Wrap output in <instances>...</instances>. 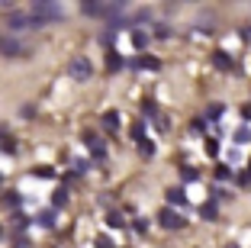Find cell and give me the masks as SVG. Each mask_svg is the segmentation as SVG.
Returning a JSON list of instances; mask_svg holds the SVG:
<instances>
[{"mask_svg": "<svg viewBox=\"0 0 251 248\" xmlns=\"http://www.w3.org/2000/svg\"><path fill=\"white\" fill-rule=\"evenodd\" d=\"M90 155H94V161H103L106 158V145L100 139H94V142H90Z\"/></svg>", "mask_w": 251, "mask_h": 248, "instance_id": "obj_18", "label": "cell"}, {"mask_svg": "<svg viewBox=\"0 0 251 248\" xmlns=\"http://www.w3.org/2000/svg\"><path fill=\"white\" fill-rule=\"evenodd\" d=\"M129 68H132V71H158V68H161V61L155 58V55H135L132 61H129Z\"/></svg>", "mask_w": 251, "mask_h": 248, "instance_id": "obj_3", "label": "cell"}, {"mask_svg": "<svg viewBox=\"0 0 251 248\" xmlns=\"http://www.w3.org/2000/svg\"><path fill=\"white\" fill-rule=\"evenodd\" d=\"M0 235H3V229H0Z\"/></svg>", "mask_w": 251, "mask_h": 248, "instance_id": "obj_43", "label": "cell"}, {"mask_svg": "<svg viewBox=\"0 0 251 248\" xmlns=\"http://www.w3.org/2000/svg\"><path fill=\"white\" fill-rule=\"evenodd\" d=\"M39 226H42V229H52L55 226V210H42V213H39Z\"/></svg>", "mask_w": 251, "mask_h": 248, "instance_id": "obj_19", "label": "cell"}, {"mask_svg": "<svg viewBox=\"0 0 251 248\" xmlns=\"http://www.w3.org/2000/svg\"><path fill=\"white\" fill-rule=\"evenodd\" d=\"M100 126H103V129H110V132H116L119 129V110H106L103 116H100Z\"/></svg>", "mask_w": 251, "mask_h": 248, "instance_id": "obj_11", "label": "cell"}, {"mask_svg": "<svg viewBox=\"0 0 251 248\" xmlns=\"http://www.w3.org/2000/svg\"><path fill=\"white\" fill-rule=\"evenodd\" d=\"M90 171V161L87 158H74V174H87Z\"/></svg>", "mask_w": 251, "mask_h": 248, "instance_id": "obj_25", "label": "cell"}, {"mask_svg": "<svg viewBox=\"0 0 251 248\" xmlns=\"http://www.w3.org/2000/svg\"><path fill=\"white\" fill-rule=\"evenodd\" d=\"M13 229H26V216H13Z\"/></svg>", "mask_w": 251, "mask_h": 248, "instance_id": "obj_39", "label": "cell"}, {"mask_svg": "<svg viewBox=\"0 0 251 248\" xmlns=\"http://www.w3.org/2000/svg\"><path fill=\"white\" fill-rule=\"evenodd\" d=\"M103 61H106V71H110V74H113V71H123V68L129 65V61H126L116 49H110V52H106V58H103Z\"/></svg>", "mask_w": 251, "mask_h": 248, "instance_id": "obj_7", "label": "cell"}, {"mask_svg": "<svg viewBox=\"0 0 251 248\" xmlns=\"http://www.w3.org/2000/svg\"><path fill=\"white\" fill-rule=\"evenodd\" d=\"M232 139H235L238 145H248L251 142V126H238V129L232 132Z\"/></svg>", "mask_w": 251, "mask_h": 248, "instance_id": "obj_14", "label": "cell"}, {"mask_svg": "<svg viewBox=\"0 0 251 248\" xmlns=\"http://www.w3.org/2000/svg\"><path fill=\"white\" fill-rule=\"evenodd\" d=\"M180 181H184V184H197L200 181V171L197 168H180Z\"/></svg>", "mask_w": 251, "mask_h": 248, "instance_id": "obj_21", "label": "cell"}, {"mask_svg": "<svg viewBox=\"0 0 251 248\" xmlns=\"http://www.w3.org/2000/svg\"><path fill=\"white\" fill-rule=\"evenodd\" d=\"M222 113H226V107H222V103H209V110H206V119H219Z\"/></svg>", "mask_w": 251, "mask_h": 248, "instance_id": "obj_22", "label": "cell"}, {"mask_svg": "<svg viewBox=\"0 0 251 248\" xmlns=\"http://www.w3.org/2000/svg\"><path fill=\"white\" fill-rule=\"evenodd\" d=\"M135 232H148V219H135Z\"/></svg>", "mask_w": 251, "mask_h": 248, "instance_id": "obj_37", "label": "cell"}, {"mask_svg": "<svg viewBox=\"0 0 251 248\" xmlns=\"http://www.w3.org/2000/svg\"><path fill=\"white\" fill-rule=\"evenodd\" d=\"M206 155H209V158L219 155V142H216V139H206Z\"/></svg>", "mask_w": 251, "mask_h": 248, "instance_id": "obj_32", "label": "cell"}, {"mask_svg": "<svg viewBox=\"0 0 251 248\" xmlns=\"http://www.w3.org/2000/svg\"><path fill=\"white\" fill-rule=\"evenodd\" d=\"M200 216H203V219H216V216H219V206H216V200H206V203L200 206Z\"/></svg>", "mask_w": 251, "mask_h": 248, "instance_id": "obj_16", "label": "cell"}, {"mask_svg": "<svg viewBox=\"0 0 251 248\" xmlns=\"http://www.w3.org/2000/svg\"><path fill=\"white\" fill-rule=\"evenodd\" d=\"M142 110H145V113H148L151 119H158V116H161V113H158V107H155V100H145V103H142Z\"/></svg>", "mask_w": 251, "mask_h": 248, "instance_id": "obj_29", "label": "cell"}, {"mask_svg": "<svg viewBox=\"0 0 251 248\" xmlns=\"http://www.w3.org/2000/svg\"><path fill=\"white\" fill-rule=\"evenodd\" d=\"M100 42H103V45H106V52H110V49H113V45H116V29H106V32H103V36H100Z\"/></svg>", "mask_w": 251, "mask_h": 248, "instance_id": "obj_24", "label": "cell"}, {"mask_svg": "<svg viewBox=\"0 0 251 248\" xmlns=\"http://www.w3.org/2000/svg\"><path fill=\"white\" fill-rule=\"evenodd\" d=\"M81 13L90 16V20H100V16H106V3H97V0H84L81 3Z\"/></svg>", "mask_w": 251, "mask_h": 248, "instance_id": "obj_6", "label": "cell"}, {"mask_svg": "<svg viewBox=\"0 0 251 248\" xmlns=\"http://www.w3.org/2000/svg\"><path fill=\"white\" fill-rule=\"evenodd\" d=\"M168 203H171V206H184V203H187L184 187H171V190H168Z\"/></svg>", "mask_w": 251, "mask_h": 248, "instance_id": "obj_13", "label": "cell"}, {"mask_svg": "<svg viewBox=\"0 0 251 248\" xmlns=\"http://www.w3.org/2000/svg\"><path fill=\"white\" fill-rule=\"evenodd\" d=\"M148 42H151V39H148V32H145V29H132V49L139 52V55H145Z\"/></svg>", "mask_w": 251, "mask_h": 248, "instance_id": "obj_10", "label": "cell"}, {"mask_svg": "<svg viewBox=\"0 0 251 248\" xmlns=\"http://www.w3.org/2000/svg\"><path fill=\"white\" fill-rule=\"evenodd\" d=\"M213 65L219 68V71H232V68H235V61H232V55H229V52L216 49V52H213Z\"/></svg>", "mask_w": 251, "mask_h": 248, "instance_id": "obj_8", "label": "cell"}, {"mask_svg": "<svg viewBox=\"0 0 251 248\" xmlns=\"http://www.w3.org/2000/svg\"><path fill=\"white\" fill-rule=\"evenodd\" d=\"M0 152H3V155H13L16 152V142L10 139V136H3V139H0Z\"/></svg>", "mask_w": 251, "mask_h": 248, "instance_id": "obj_23", "label": "cell"}, {"mask_svg": "<svg viewBox=\"0 0 251 248\" xmlns=\"http://www.w3.org/2000/svg\"><path fill=\"white\" fill-rule=\"evenodd\" d=\"M155 129H158V132H168V129H171V123H168V116H164V113L155 119Z\"/></svg>", "mask_w": 251, "mask_h": 248, "instance_id": "obj_34", "label": "cell"}, {"mask_svg": "<svg viewBox=\"0 0 251 248\" xmlns=\"http://www.w3.org/2000/svg\"><path fill=\"white\" fill-rule=\"evenodd\" d=\"M158 222H161L164 229H180L187 222L184 216H180L177 210H174V206H161V210H158Z\"/></svg>", "mask_w": 251, "mask_h": 248, "instance_id": "obj_2", "label": "cell"}, {"mask_svg": "<svg viewBox=\"0 0 251 248\" xmlns=\"http://www.w3.org/2000/svg\"><path fill=\"white\" fill-rule=\"evenodd\" d=\"M229 177H232L229 165H216V181H229Z\"/></svg>", "mask_w": 251, "mask_h": 248, "instance_id": "obj_26", "label": "cell"}, {"mask_svg": "<svg viewBox=\"0 0 251 248\" xmlns=\"http://www.w3.org/2000/svg\"><path fill=\"white\" fill-rule=\"evenodd\" d=\"M68 71H71V78H74V81H87L90 74H94V68H90V61H87V58H74L71 65H68Z\"/></svg>", "mask_w": 251, "mask_h": 248, "instance_id": "obj_4", "label": "cell"}, {"mask_svg": "<svg viewBox=\"0 0 251 248\" xmlns=\"http://www.w3.org/2000/svg\"><path fill=\"white\" fill-rule=\"evenodd\" d=\"M132 23H139V26L142 23H151V13H148V10H139V13L132 16Z\"/></svg>", "mask_w": 251, "mask_h": 248, "instance_id": "obj_33", "label": "cell"}, {"mask_svg": "<svg viewBox=\"0 0 251 248\" xmlns=\"http://www.w3.org/2000/svg\"><path fill=\"white\" fill-rule=\"evenodd\" d=\"M190 129H193V132H206V116H197V119L190 123Z\"/></svg>", "mask_w": 251, "mask_h": 248, "instance_id": "obj_31", "label": "cell"}, {"mask_svg": "<svg viewBox=\"0 0 251 248\" xmlns=\"http://www.w3.org/2000/svg\"><path fill=\"white\" fill-rule=\"evenodd\" d=\"M7 26H10L13 32L26 29V26H29V13H20V10H10V13H7Z\"/></svg>", "mask_w": 251, "mask_h": 248, "instance_id": "obj_5", "label": "cell"}, {"mask_svg": "<svg viewBox=\"0 0 251 248\" xmlns=\"http://www.w3.org/2000/svg\"><path fill=\"white\" fill-rule=\"evenodd\" d=\"M226 248H238V245H226Z\"/></svg>", "mask_w": 251, "mask_h": 248, "instance_id": "obj_42", "label": "cell"}, {"mask_svg": "<svg viewBox=\"0 0 251 248\" xmlns=\"http://www.w3.org/2000/svg\"><path fill=\"white\" fill-rule=\"evenodd\" d=\"M94 248H116V245H113L110 235H97V239H94Z\"/></svg>", "mask_w": 251, "mask_h": 248, "instance_id": "obj_28", "label": "cell"}, {"mask_svg": "<svg viewBox=\"0 0 251 248\" xmlns=\"http://www.w3.org/2000/svg\"><path fill=\"white\" fill-rule=\"evenodd\" d=\"M213 200H229V190H222V187H216V190H213Z\"/></svg>", "mask_w": 251, "mask_h": 248, "instance_id": "obj_36", "label": "cell"}, {"mask_svg": "<svg viewBox=\"0 0 251 248\" xmlns=\"http://www.w3.org/2000/svg\"><path fill=\"white\" fill-rule=\"evenodd\" d=\"M238 184H242V187H251V168H245L242 174H238Z\"/></svg>", "mask_w": 251, "mask_h": 248, "instance_id": "obj_35", "label": "cell"}, {"mask_svg": "<svg viewBox=\"0 0 251 248\" xmlns=\"http://www.w3.org/2000/svg\"><path fill=\"white\" fill-rule=\"evenodd\" d=\"M242 39H251V26H242Z\"/></svg>", "mask_w": 251, "mask_h": 248, "instance_id": "obj_41", "label": "cell"}, {"mask_svg": "<svg viewBox=\"0 0 251 248\" xmlns=\"http://www.w3.org/2000/svg\"><path fill=\"white\" fill-rule=\"evenodd\" d=\"M129 136H132V142H145V119H135Z\"/></svg>", "mask_w": 251, "mask_h": 248, "instance_id": "obj_15", "label": "cell"}, {"mask_svg": "<svg viewBox=\"0 0 251 248\" xmlns=\"http://www.w3.org/2000/svg\"><path fill=\"white\" fill-rule=\"evenodd\" d=\"M242 116H245V123H251V103H245V107H242Z\"/></svg>", "mask_w": 251, "mask_h": 248, "instance_id": "obj_40", "label": "cell"}, {"mask_svg": "<svg viewBox=\"0 0 251 248\" xmlns=\"http://www.w3.org/2000/svg\"><path fill=\"white\" fill-rule=\"evenodd\" d=\"M65 203H68V190H65V187H58V190L52 193V206H55V210H61Z\"/></svg>", "mask_w": 251, "mask_h": 248, "instance_id": "obj_20", "label": "cell"}, {"mask_svg": "<svg viewBox=\"0 0 251 248\" xmlns=\"http://www.w3.org/2000/svg\"><path fill=\"white\" fill-rule=\"evenodd\" d=\"M139 152L145 155V158H151V155H155V142L151 139H145V142H139Z\"/></svg>", "mask_w": 251, "mask_h": 248, "instance_id": "obj_27", "label": "cell"}, {"mask_svg": "<svg viewBox=\"0 0 251 248\" xmlns=\"http://www.w3.org/2000/svg\"><path fill=\"white\" fill-rule=\"evenodd\" d=\"M103 222H106L110 229H123V226H126V219H123V213H119V210H106Z\"/></svg>", "mask_w": 251, "mask_h": 248, "instance_id": "obj_12", "label": "cell"}, {"mask_svg": "<svg viewBox=\"0 0 251 248\" xmlns=\"http://www.w3.org/2000/svg\"><path fill=\"white\" fill-rule=\"evenodd\" d=\"M61 16H65V10H61V3H49V0H36L29 10V26L32 29H39V26H49V23H58Z\"/></svg>", "mask_w": 251, "mask_h": 248, "instance_id": "obj_1", "label": "cell"}, {"mask_svg": "<svg viewBox=\"0 0 251 248\" xmlns=\"http://www.w3.org/2000/svg\"><path fill=\"white\" fill-rule=\"evenodd\" d=\"M32 174H36V177H42V181H45V177H52L55 171L49 168V165H39V168H32Z\"/></svg>", "mask_w": 251, "mask_h": 248, "instance_id": "obj_30", "label": "cell"}, {"mask_svg": "<svg viewBox=\"0 0 251 248\" xmlns=\"http://www.w3.org/2000/svg\"><path fill=\"white\" fill-rule=\"evenodd\" d=\"M3 203H7L10 210H16V206L23 203V193H20V190H7V193H3Z\"/></svg>", "mask_w": 251, "mask_h": 248, "instance_id": "obj_17", "label": "cell"}, {"mask_svg": "<svg viewBox=\"0 0 251 248\" xmlns=\"http://www.w3.org/2000/svg\"><path fill=\"white\" fill-rule=\"evenodd\" d=\"M20 39H0V55L3 58H13V55H20Z\"/></svg>", "mask_w": 251, "mask_h": 248, "instance_id": "obj_9", "label": "cell"}, {"mask_svg": "<svg viewBox=\"0 0 251 248\" xmlns=\"http://www.w3.org/2000/svg\"><path fill=\"white\" fill-rule=\"evenodd\" d=\"M155 36H158V39H168L171 29H168V26H155Z\"/></svg>", "mask_w": 251, "mask_h": 248, "instance_id": "obj_38", "label": "cell"}]
</instances>
